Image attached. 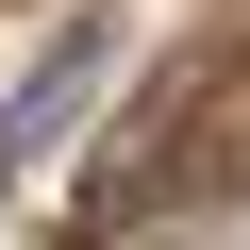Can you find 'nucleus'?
Instances as JSON below:
<instances>
[{
	"label": "nucleus",
	"instance_id": "obj_1",
	"mask_svg": "<svg viewBox=\"0 0 250 250\" xmlns=\"http://www.w3.org/2000/svg\"><path fill=\"white\" fill-rule=\"evenodd\" d=\"M100 67H117V17H67V34H50V67H34L17 100H0V184H17V167H34L50 134H67V117L100 100Z\"/></svg>",
	"mask_w": 250,
	"mask_h": 250
}]
</instances>
